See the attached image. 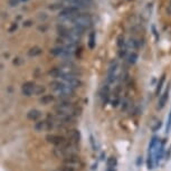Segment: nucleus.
I'll list each match as a JSON object with an SVG mask.
<instances>
[{"mask_svg":"<svg viewBox=\"0 0 171 171\" xmlns=\"http://www.w3.org/2000/svg\"><path fill=\"white\" fill-rule=\"evenodd\" d=\"M128 47L132 48V49H137V48H139V44H137V42L135 39L130 38L129 42H128Z\"/></svg>","mask_w":171,"mask_h":171,"instance_id":"obj_22","label":"nucleus"},{"mask_svg":"<svg viewBox=\"0 0 171 171\" xmlns=\"http://www.w3.org/2000/svg\"><path fill=\"white\" fill-rule=\"evenodd\" d=\"M116 70H118V62L113 61L109 66V70H107V83H114V81L116 79Z\"/></svg>","mask_w":171,"mask_h":171,"instance_id":"obj_8","label":"nucleus"},{"mask_svg":"<svg viewBox=\"0 0 171 171\" xmlns=\"http://www.w3.org/2000/svg\"><path fill=\"white\" fill-rule=\"evenodd\" d=\"M46 140H47V142L52 143L55 146H63L68 142V140L66 137L58 134H48L46 137Z\"/></svg>","mask_w":171,"mask_h":171,"instance_id":"obj_5","label":"nucleus"},{"mask_svg":"<svg viewBox=\"0 0 171 171\" xmlns=\"http://www.w3.org/2000/svg\"><path fill=\"white\" fill-rule=\"evenodd\" d=\"M164 79H165V74H163V75L160 77V81L157 85V90H155V94H157V95H159L160 91H161V88H162V85H163V83H164Z\"/></svg>","mask_w":171,"mask_h":171,"instance_id":"obj_21","label":"nucleus"},{"mask_svg":"<svg viewBox=\"0 0 171 171\" xmlns=\"http://www.w3.org/2000/svg\"><path fill=\"white\" fill-rule=\"evenodd\" d=\"M48 8L52 9V10H55V9H61L62 8V5H61V3H53V5H51Z\"/></svg>","mask_w":171,"mask_h":171,"instance_id":"obj_28","label":"nucleus"},{"mask_svg":"<svg viewBox=\"0 0 171 171\" xmlns=\"http://www.w3.org/2000/svg\"><path fill=\"white\" fill-rule=\"evenodd\" d=\"M20 0H8V3L10 7H17L19 5Z\"/></svg>","mask_w":171,"mask_h":171,"instance_id":"obj_27","label":"nucleus"},{"mask_svg":"<svg viewBox=\"0 0 171 171\" xmlns=\"http://www.w3.org/2000/svg\"><path fill=\"white\" fill-rule=\"evenodd\" d=\"M124 44H125V43H124V37L122 36V35H120V36L118 37V46L120 48H122L124 46Z\"/></svg>","mask_w":171,"mask_h":171,"instance_id":"obj_26","label":"nucleus"},{"mask_svg":"<svg viewBox=\"0 0 171 171\" xmlns=\"http://www.w3.org/2000/svg\"><path fill=\"white\" fill-rule=\"evenodd\" d=\"M35 130L38 132H42V131H49V130L54 129L55 128V124L49 120H44V121H38L36 122L34 125Z\"/></svg>","mask_w":171,"mask_h":171,"instance_id":"obj_7","label":"nucleus"},{"mask_svg":"<svg viewBox=\"0 0 171 171\" xmlns=\"http://www.w3.org/2000/svg\"><path fill=\"white\" fill-rule=\"evenodd\" d=\"M128 61H129L130 64H135L137 61V53H131L128 56Z\"/></svg>","mask_w":171,"mask_h":171,"instance_id":"obj_23","label":"nucleus"},{"mask_svg":"<svg viewBox=\"0 0 171 171\" xmlns=\"http://www.w3.org/2000/svg\"><path fill=\"white\" fill-rule=\"evenodd\" d=\"M17 28H18V24H17V23H14V24L11 25V27L9 28V33H14V31L16 30Z\"/></svg>","mask_w":171,"mask_h":171,"instance_id":"obj_29","label":"nucleus"},{"mask_svg":"<svg viewBox=\"0 0 171 171\" xmlns=\"http://www.w3.org/2000/svg\"><path fill=\"white\" fill-rule=\"evenodd\" d=\"M110 97V86L109 85H104L103 88L101 90V98L103 103H106Z\"/></svg>","mask_w":171,"mask_h":171,"instance_id":"obj_14","label":"nucleus"},{"mask_svg":"<svg viewBox=\"0 0 171 171\" xmlns=\"http://www.w3.org/2000/svg\"><path fill=\"white\" fill-rule=\"evenodd\" d=\"M42 53H43L42 48L38 47V46H34V47H31L30 49L28 51V56L35 57V56H38V55H40Z\"/></svg>","mask_w":171,"mask_h":171,"instance_id":"obj_15","label":"nucleus"},{"mask_svg":"<svg viewBox=\"0 0 171 171\" xmlns=\"http://www.w3.org/2000/svg\"><path fill=\"white\" fill-rule=\"evenodd\" d=\"M106 164H107V168L115 169V167L118 165V160H116L115 157H110V158H107Z\"/></svg>","mask_w":171,"mask_h":171,"instance_id":"obj_18","label":"nucleus"},{"mask_svg":"<svg viewBox=\"0 0 171 171\" xmlns=\"http://www.w3.org/2000/svg\"><path fill=\"white\" fill-rule=\"evenodd\" d=\"M54 109H55L57 114L70 115V116H74V118L79 114V110L70 102H61V103L56 104Z\"/></svg>","mask_w":171,"mask_h":171,"instance_id":"obj_3","label":"nucleus"},{"mask_svg":"<svg viewBox=\"0 0 171 171\" xmlns=\"http://www.w3.org/2000/svg\"><path fill=\"white\" fill-rule=\"evenodd\" d=\"M49 85L54 90V92L57 93L58 96H62V97H70V96H73L74 93H75V88L72 87L70 85L64 83V82L53 81L51 82Z\"/></svg>","mask_w":171,"mask_h":171,"instance_id":"obj_2","label":"nucleus"},{"mask_svg":"<svg viewBox=\"0 0 171 171\" xmlns=\"http://www.w3.org/2000/svg\"><path fill=\"white\" fill-rule=\"evenodd\" d=\"M171 130V110H170V113H169V116H168V122H167V126H165V132L169 133Z\"/></svg>","mask_w":171,"mask_h":171,"instance_id":"obj_25","label":"nucleus"},{"mask_svg":"<svg viewBox=\"0 0 171 171\" xmlns=\"http://www.w3.org/2000/svg\"><path fill=\"white\" fill-rule=\"evenodd\" d=\"M95 44H96L95 33H91L90 36H88V47H90L91 49H94V47H95Z\"/></svg>","mask_w":171,"mask_h":171,"instance_id":"obj_20","label":"nucleus"},{"mask_svg":"<svg viewBox=\"0 0 171 171\" xmlns=\"http://www.w3.org/2000/svg\"><path fill=\"white\" fill-rule=\"evenodd\" d=\"M61 79H62L64 83H66V84H68V85H70L72 87H74V88L81 86V82H79V79H77L76 75H74V74H70V75H63L62 77H61Z\"/></svg>","mask_w":171,"mask_h":171,"instance_id":"obj_9","label":"nucleus"},{"mask_svg":"<svg viewBox=\"0 0 171 171\" xmlns=\"http://www.w3.org/2000/svg\"><path fill=\"white\" fill-rule=\"evenodd\" d=\"M73 24L74 26H79V27L86 29L88 27H91V25H92V19L87 15H77V16L74 17Z\"/></svg>","mask_w":171,"mask_h":171,"instance_id":"obj_4","label":"nucleus"},{"mask_svg":"<svg viewBox=\"0 0 171 171\" xmlns=\"http://www.w3.org/2000/svg\"><path fill=\"white\" fill-rule=\"evenodd\" d=\"M125 54H126V49H125V48H121L120 52H119V56L122 58V57L125 56Z\"/></svg>","mask_w":171,"mask_h":171,"instance_id":"obj_31","label":"nucleus"},{"mask_svg":"<svg viewBox=\"0 0 171 171\" xmlns=\"http://www.w3.org/2000/svg\"><path fill=\"white\" fill-rule=\"evenodd\" d=\"M63 164L67 165V167H70L73 169H79L82 165V161L77 155H72V157H67L63 159Z\"/></svg>","mask_w":171,"mask_h":171,"instance_id":"obj_6","label":"nucleus"},{"mask_svg":"<svg viewBox=\"0 0 171 171\" xmlns=\"http://www.w3.org/2000/svg\"><path fill=\"white\" fill-rule=\"evenodd\" d=\"M64 53V47L63 46H59V47H55L53 49H51V54L54 56H62V54Z\"/></svg>","mask_w":171,"mask_h":171,"instance_id":"obj_19","label":"nucleus"},{"mask_svg":"<svg viewBox=\"0 0 171 171\" xmlns=\"http://www.w3.org/2000/svg\"><path fill=\"white\" fill-rule=\"evenodd\" d=\"M140 162H142V159H140V158H139V160H137V165L140 164Z\"/></svg>","mask_w":171,"mask_h":171,"instance_id":"obj_36","label":"nucleus"},{"mask_svg":"<svg viewBox=\"0 0 171 171\" xmlns=\"http://www.w3.org/2000/svg\"><path fill=\"white\" fill-rule=\"evenodd\" d=\"M68 140L70 142H74L77 144L79 142V140H81V133H79V130L76 129L70 130V132H68Z\"/></svg>","mask_w":171,"mask_h":171,"instance_id":"obj_11","label":"nucleus"},{"mask_svg":"<svg viewBox=\"0 0 171 171\" xmlns=\"http://www.w3.org/2000/svg\"><path fill=\"white\" fill-rule=\"evenodd\" d=\"M20 1H27V0H20Z\"/></svg>","mask_w":171,"mask_h":171,"instance_id":"obj_38","label":"nucleus"},{"mask_svg":"<svg viewBox=\"0 0 171 171\" xmlns=\"http://www.w3.org/2000/svg\"><path fill=\"white\" fill-rule=\"evenodd\" d=\"M24 27H30L31 25H33V23H31L30 20H27V21H24Z\"/></svg>","mask_w":171,"mask_h":171,"instance_id":"obj_33","label":"nucleus"},{"mask_svg":"<svg viewBox=\"0 0 171 171\" xmlns=\"http://www.w3.org/2000/svg\"><path fill=\"white\" fill-rule=\"evenodd\" d=\"M91 139V143H92V146H93V150H96V146H95V141H94V137H93V135H91L90 137Z\"/></svg>","mask_w":171,"mask_h":171,"instance_id":"obj_32","label":"nucleus"},{"mask_svg":"<svg viewBox=\"0 0 171 171\" xmlns=\"http://www.w3.org/2000/svg\"><path fill=\"white\" fill-rule=\"evenodd\" d=\"M151 28H152V31H153L154 37H155V40H159V35H158V31L157 29H155V26H152Z\"/></svg>","mask_w":171,"mask_h":171,"instance_id":"obj_30","label":"nucleus"},{"mask_svg":"<svg viewBox=\"0 0 171 171\" xmlns=\"http://www.w3.org/2000/svg\"><path fill=\"white\" fill-rule=\"evenodd\" d=\"M46 92V87L43 85H36V91H35V95H40L43 93Z\"/></svg>","mask_w":171,"mask_h":171,"instance_id":"obj_24","label":"nucleus"},{"mask_svg":"<svg viewBox=\"0 0 171 171\" xmlns=\"http://www.w3.org/2000/svg\"><path fill=\"white\" fill-rule=\"evenodd\" d=\"M53 101H54L53 94H46V95H44L40 98V103L44 104V105H48V104H51Z\"/></svg>","mask_w":171,"mask_h":171,"instance_id":"obj_16","label":"nucleus"},{"mask_svg":"<svg viewBox=\"0 0 171 171\" xmlns=\"http://www.w3.org/2000/svg\"><path fill=\"white\" fill-rule=\"evenodd\" d=\"M40 116H42V112L39 110H36V109H33V110H29L28 113H27V119L30 121H37L39 120Z\"/></svg>","mask_w":171,"mask_h":171,"instance_id":"obj_12","label":"nucleus"},{"mask_svg":"<svg viewBox=\"0 0 171 171\" xmlns=\"http://www.w3.org/2000/svg\"><path fill=\"white\" fill-rule=\"evenodd\" d=\"M35 91H36V84L34 82H26L25 84H23V86H21V93L25 96L34 95Z\"/></svg>","mask_w":171,"mask_h":171,"instance_id":"obj_10","label":"nucleus"},{"mask_svg":"<svg viewBox=\"0 0 171 171\" xmlns=\"http://www.w3.org/2000/svg\"><path fill=\"white\" fill-rule=\"evenodd\" d=\"M48 74H49L52 77H54V79H61V76H62V72H61L59 67L52 68V70L48 72Z\"/></svg>","mask_w":171,"mask_h":171,"instance_id":"obj_17","label":"nucleus"},{"mask_svg":"<svg viewBox=\"0 0 171 171\" xmlns=\"http://www.w3.org/2000/svg\"><path fill=\"white\" fill-rule=\"evenodd\" d=\"M47 18V15L45 12H40L39 14V19H46Z\"/></svg>","mask_w":171,"mask_h":171,"instance_id":"obj_34","label":"nucleus"},{"mask_svg":"<svg viewBox=\"0 0 171 171\" xmlns=\"http://www.w3.org/2000/svg\"><path fill=\"white\" fill-rule=\"evenodd\" d=\"M79 149L77 148V144L74 142H70L68 140V142L63 146H56L54 150V153L56 154L58 158H67L72 157V155H77Z\"/></svg>","mask_w":171,"mask_h":171,"instance_id":"obj_1","label":"nucleus"},{"mask_svg":"<svg viewBox=\"0 0 171 171\" xmlns=\"http://www.w3.org/2000/svg\"><path fill=\"white\" fill-rule=\"evenodd\" d=\"M38 29H39L40 31H46V30H47V27H46V26H39V27H38Z\"/></svg>","mask_w":171,"mask_h":171,"instance_id":"obj_35","label":"nucleus"},{"mask_svg":"<svg viewBox=\"0 0 171 171\" xmlns=\"http://www.w3.org/2000/svg\"><path fill=\"white\" fill-rule=\"evenodd\" d=\"M169 100V88H167V90L164 91V93H163L162 95L160 96L159 98V104H158V109H163V107L165 106V104H167V102H168Z\"/></svg>","mask_w":171,"mask_h":171,"instance_id":"obj_13","label":"nucleus"},{"mask_svg":"<svg viewBox=\"0 0 171 171\" xmlns=\"http://www.w3.org/2000/svg\"><path fill=\"white\" fill-rule=\"evenodd\" d=\"M106 171H115V169H111V168H107Z\"/></svg>","mask_w":171,"mask_h":171,"instance_id":"obj_37","label":"nucleus"}]
</instances>
